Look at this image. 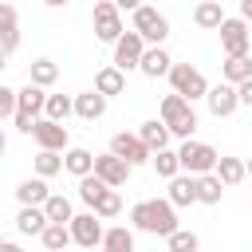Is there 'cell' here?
Here are the masks:
<instances>
[{
	"label": "cell",
	"mask_w": 252,
	"mask_h": 252,
	"mask_svg": "<svg viewBox=\"0 0 252 252\" xmlns=\"http://www.w3.org/2000/svg\"><path fill=\"white\" fill-rule=\"evenodd\" d=\"M47 197H51V189H47L43 177H28V181L16 185V201H20V205H35V209H43Z\"/></svg>",
	"instance_id": "cell-18"
},
{
	"label": "cell",
	"mask_w": 252,
	"mask_h": 252,
	"mask_svg": "<svg viewBox=\"0 0 252 252\" xmlns=\"http://www.w3.org/2000/svg\"><path fill=\"white\" fill-rule=\"evenodd\" d=\"M12 114H16V91L0 83V122H4V118H12Z\"/></svg>",
	"instance_id": "cell-37"
},
{
	"label": "cell",
	"mask_w": 252,
	"mask_h": 252,
	"mask_svg": "<svg viewBox=\"0 0 252 252\" xmlns=\"http://www.w3.org/2000/svg\"><path fill=\"white\" fill-rule=\"evenodd\" d=\"M43 102H47V91L43 87H35V83H28L24 91H16V130H24V134H32V126H35V118L43 114Z\"/></svg>",
	"instance_id": "cell-5"
},
{
	"label": "cell",
	"mask_w": 252,
	"mask_h": 252,
	"mask_svg": "<svg viewBox=\"0 0 252 252\" xmlns=\"http://www.w3.org/2000/svg\"><path fill=\"white\" fill-rule=\"evenodd\" d=\"M55 79H59V67H55L51 59H35V63L28 67V83H35V87H43V91H47Z\"/></svg>",
	"instance_id": "cell-28"
},
{
	"label": "cell",
	"mask_w": 252,
	"mask_h": 252,
	"mask_svg": "<svg viewBox=\"0 0 252 252\" xmlns=\"http://www.w3.org/2000/svg\"><path fill=\"white\" fill-rule=\"evenodd\" d=\"M67 228H71V240H75L79 248H94V244H102V224H98L94 213H75V217L67 220Z\"/></svg>",
	"instance_id": "cell-12"
},
{
	"label": "cell",
	"mask_w": 252,
	"mask_h": 252,
	"mask_svg": "<svg viewBox=\"0 0 252 252\" xmlns=\"http://www.w3.org/2000/svg\"><path fill=\"white\" fill-rule=\"evenodd\" d=\"M217 150L209 142H197V138H185L181 150H177V165L189 173V177H201V173H213L217 169Z\"/></svg>",
	"instance_id": "cell-3"
},
{
	"label": "cell",
	"mask_w": 252,
	"mask_h": 252,
	"mask_svg": "<svg viewBox=\"0 0 252 252\" xmlns=\"http://www.w3.org/2000/svg\"><path fill=\"white\" fill-rule=\"evenodd\" d=\"M169 87H173V94H181L185 102H193V98H205L209 79L197 67H189V63H173L169 67Z\"/></svg>",
	"instance_id": "cell-6"
},
{
	"label": "cell",
	"mask_w": 252,
	"mask_h": 252,
	"mask_svg": "<svg viewBox=\"0 0 252 252\" xmlns=\"http://www.w3.org/2000/svg\"><path fill=\"white\" fill-rule=\"evenodd\" d=\"M240 20L252 24V0H240Z\"/></svg>",
	"instance_id": "cell-41"
},
{
	"label": "cell",
	"mask_w": 252,
	"mask_h": 252,
	"mask_svg": "<svg viewBox=\"0 0 252 252\" xmlns=\"http://www.w3.org/2000/svg\"><path fill=\"white\" fill-rule=\"evenodd\" d=\"M98 220H110V217H118L122 213V197H118V189H106L98 201H94V209H91Z\"/></svg>",
	"instance_id": "cell-32"
},
{
	"label": "cell",
	"mask_w": 252,
	"mask_h": 252,
	"mask_svg": "<svg viewBox=\"0 0 252 252\" xmlns=\"http://www.w3.org/2000/svg\"><path fill=\"white\" fill-rule=\"evenodd\" d=\"M4 150H8V138H4V130H0V158H4Z\"/></svg>",
	"instance_id": "cell-44"
},
{
	"label": "cell",
	"mask_w": 252,
	"mask_h": 252,
	"mask_svg": "<svg viewBox=\"0 0 252 252\" xmlns=\"http://www.w3.org/2000/svg\"><path fill=\"white\" fill-rule=\"evenodd\" d=\"M75 114H79L83 122H98V118L106 114V98H102L98 91H83V94H75Z\"/></svg>",
	"instance_id": "cell-17"
},
{
	"label": "cell",
	"mask_w": 252,
	"mask_h": 252,
	"mask_svg": "<svg viewBox=\"0 0 252 252\" xmlns=\"http://www.w3.org/2000/svg\"><path fill=\"white\" fill-rule=\"evenodd\" d=\"M122 32L126 28H122V12L114 8V0H94V35L102 43H114Z\"/></svg>",
	"instance_id": "cell-8"
},
{
	"label": "cell",
	"mask_w": 252,
	"mask_h": 252,
	"mask_svg": "<svg viewBox=\"0 0 252 252\" xmlns=\"http://www.w3.org/2000/svg\"><path fill=\"white\" fill-rule=\"evenodd\" d=\"M4 67H8V55H4V51H0V71H4Z\"/></svg>",
	"instance_id": "cell-45"
},
{
	"label": "cell",
	"mask_w": 252,
	"mask_h": 252,
	"mask_svg": "<svg viewBox=\"0 0 252 252\" xmlns=\"http://www.w3.org/2000/svg\"><path fill=\"white\" fill-rule=\"evenodd\" d=\"M20 20H16V4H0V35L4 32H16Z\"/></svg>",
	"instance_id": "cell-38"
},
{
	"label": "cell",
	"mask_w": 252,
	"mask_h": 252,
	"mask_svg": "<svg viewBox=\"0 0 252 252\" xmlns=\"http://www.w3.org/2000/svg\"><path fill=\"white\" fill-rule=\"evenodd\" d=\"M169 67H173V59H169L165 47H146V51H142L138 71H142L146 79H161V75H169Z\"/></svg>",
	"instance_id": "cell-16"
},
{
	"label": "cell",
	"mask_w": 252,
	"mask_h": 252,
	"mask_svg": "<svg viewBox=\"0 0 252 252\" xmlns=\"http://www.w3.org/2000/svg\"><path fill=\"white\" fill-rule=\"evenodd\" d=\"M150 161H154V169H158V177H165V181L181 173V165H177V150H158V154H154Z\"/></svg>",
	"instance_id": "cell-35"
},
{
	"label": "cell",
	"mask_w": 252,
	"mask_h": 252,
	"mask_svg": "<svg viewBox=\"0 0 252 252\" xmlns=\"http://www.w3.org/2000/svg\"><path fill=\"white\" fill-rule=\"evenodd\" d=\"M130 32H138L146 47H161V43L169 39V20H165L158 8L142 4V8H134V28H130Z\"/></svg>",
	"instance_id": "cell-4"
},
{
	"label": "cell",
	"mask_w": 252,
	"mask_h": 252,
	"mask_svg": "<svg viewBox=\"0 0 252 252\" xmlns=\"http://www.w3.org/2000/svg\"><path fill=\"white\" fill-rule=\"evenodd\" d=\"M165 201H169L173 209L197 205V177H189V173H177V177H169V193H165Z\"/></svg>",
	"instance_id": "cell-15"
},
{
	"label": "cell",
	"mask_w": 252,
	"mask_h": 252,
	"mask_svg": "<svg viewBox=\"0 0 252 252\" xmlns=\"http://www.w3.org/2000/svg\"><path fill=\"white\" fill-rule=\"evenodd\" d=\"M43 217H47V224H67L75 213H71V201H67L63 193H51V197L43 201Z\"/></svg>",
	"instance_id": "cell-27"
},
{
	"label": "cell",
	"mask_w": 252,
	"mask_h": 252,
	"mask_svg": "<svg viewBox=\"0 0 252 252\" xmlns=\"http://www.w3.org/2000/svg\"><path fill=\"white\" fill-rule=\"evenodd\" d=\"M39 240H43L47 252H67V244H71V228H67V224H47V228L39 232Z\"/></svg>",
	"instance_id": "cell-31"
},
{
	"label": "cell",
	"mask_w": 252,
	"mask_h": 252,
	"mask_svg": "<svg viewBox=\"0 0 252 252\" xmlns=\"http://www.w3.org/2000/svg\"><path fill=\"white\" fill-rule=\"evenodd\" d=\"M16 228H20L24 236H39V232L47 228L43 209H35V205H20V213H16Z\"/></svg>",
	"instance_id": "cell-21"
},
{
	"label": "cell",
	"mask_w": 252,
	"mask_h": 252,
	"mask_svg": "<svg viewBox=\"0 0 252 252\" xmlns=\"http://www.w3.org/2000/svg\"><path fill=\"white\" fill-rule=\"evenodd\" d=\"M0 252H24V248H20V244H12V240H4V244H0Z\"/></svg>",
	"instance_id": "cell-42"
},
{
	"label": "cell",
	"mask_w": 252,
	"mask_h": 252,
	"mask_svg": "<svg viewBox=\"0 0 252 252\" xmlns=\"http://www.w3.org/2000/svg\"><path fill=\"white\" fill-rule=\"evenodd\" d=\"M158 114H161V126H165L169 134L193 138V130H197V110H193V102H185L181 94H165Z\"/></svg>",
	"instance_id": "cell-2"
},
{
	"label": "cell",
	"mask_w": 252,
	"mask_h": 252,
	"mask_svg": "<svg viewBox=\"0 0 252 252\" xmlns=\"http://www.w3.org/2000/svg\"><path fill=\"white\" fill-rule=\"evenodd\" d=\"M55 173H63V158L59 154H51V150H39L35 154V177H55Z\"/></svg>",
	"instance_id": "cell-34"
},
{
	"label": "cell",
	"mask_w": 252,
	"mask_h": 252,
	"mask_svg": "<svg viewBox=\"0 0 252 252\" xmlns=\"http://www.w3.org/2000/svg\"><path fill=\"white\" fill-rule=\"evenodd\" d=\"M244 173H248V177H252V158H248V161H244Z\"/></svg>",
	"instance_id": "cell-46"
},
{
	"label": "cell",
	"mask_w": 252,
	"mask_h": 252,
	"mask_svg": "<svg viewBox=\"0 0 252 252\" xmlns=\"http://www.w3.org/2000/svg\"><path fill=\"white\" fill-rule=\"evenodd\" d=\"M63 169H67V173H75V177H87V173L94 169V154H91V150H83V146H75V150H67V154H63Z\"/></svg>",
	"instance_id": "cell-25"
},
{
	"label": "cell",
	"mask_w": 252,
	"mask_h": 252,
	"mask_svg": "<svg viewBox=\"0 0 252 252\" xmlns=\"http://www.w3.org/2000/svg\"><path fill=\"white\" fill-rule=\"evenodd\" d=\"M165 248H169V252H197L201 240H197V232H189V228H173V232L165 236Z\"/></svg>",
	"instance_id": "cell-33"
},
{
	"label": "cell",
	"mask_w": 252,
	"mask_h": 252,
	"mask_svg": "<svg viewBox=\"0 0 252 252\" xmlns=\"http://www.w3.org/2000/svg\"><path fill=\"white\" fill-rule=\"evenodd\" d=\"M138 138L150 146V154H158V150H169V130L161 126V118H150V122H142V130H138Z\"/></svg>",
	"instance_id": "cell-20"
},
{
	"label": "cell",
	"mask_w": 252,
	"mask_h": 252,
	"mask_svg": "<svg viewBox=\"0 0 252 252\" xmlns=\"http://www.w3.org/2000/svg\"><path fill=\"white\" fill-rule=\"evenodd\" d=\"M213 173H217V181H220L224 189H228V185H240V181L248 177L240 158H217V169H213Z\"/></svg>",
	"instance_id": "cell-26"
},
{
	"label": "cell",
	"mask_w": 252,
	"mask_h": 252,
	"mask_svg": "<svg viewBox=\"0 0 252 252\" xmlns=\"http://www.w3.org/2000/svg\"><path fill=\"white\" fill-rule=\"evenodd\" d=\"M236 98H240V106H248V110H252V79H244V83L236 87Z\"/></svg>",
	"instance_id": "cell-39"
},
{
	"label": "cell",
	"mask_w": 252,
	"mask_h": 252,
	"mask_svg": "<svg viewBox=\"0 0 252 252\" xmlns=\"http://www.w3.org/2000/svg\"><path fill=\"white\" fill-rule=\"evenodd\" d=\"M193 24L205 28V32H217V28L224 24V8H220V0H201V4L193 8Z\"/></svg>",
	"instance_id": "cell-19"
},
{
	"label": "cell",
	"mask_w": 252,
	"mask_h": 252,
	"mask_svg": "<svg viewBox=\"0 0 252 252\" xmlns=\"http://www.w3.org/2000/svg\"><path fill=\"white\" fill-rule=\"evenodd\" d=\"M220 75H224V83L240 87L244 79H252V59H248V55H228V59L220 63Z\"/></svg>",
	"instance_id": "cell-22"
},
{
	"label": "cell",
	"mask_w": 252,
	"mask_h": 252,
	"mask_svg": "<svg viewBox=\"0 0 252 252\" xmlns=\"http://www.w3.org/2000/svg\"><path fill=\"white\" fill-rule=\"evenodd\" d=\"M67 114H75V98H67V94H47V102H43V118H51V122H67Z\"/></svg>",
	"instance_id": "cell-29"
},
{
	"label": "cell",
	"mask_w": 252,
	"mask_h": 252,
	"mask_svg": "<svg viewBox=\"0 0 252 252\" xmlns=\"http://www.w3.org/2000/svg\"><path fill=\"white\" fill-rule=\"evenodd\" d=\"M110 154H114V158H122L130 169H134V165H146V161L154 158V154H150V146H146L138 134H126V130L110 138Z\"/></svg>",
	"instance_id": "cell-10"
},
{
	"label": "cell",
	"mask_w": 252,
	"mask_h": 252,
	"mask_svg": "<svg viewBox=\"0 0 252 252\" xmlns=\"http://www.w3.org/2000/svg\"><path fill=\"white\" fill-rule=\"evenodd\" d=\"M94 91H98L102 98H110V94H122V91H126V75H122L118 67H102V71L94 75Z\"/></svg>",
	"instance_id": "cell-23"
},
{
	"label": "cell",
	"mask_w": 252,
	"mask_h": 252,
	"mask_svg": "<svg viewBox=\"0 0 252 252\" xmlns=\"http://www.w3.org/2000/svg\"><path fill=\"white\" fill-rule=\"evenodd\" d=\"M0 4H16V0H0Z\"/></svg>",
	"instance_id": "cell-47"
},
{
	"label": "cell",
	"mask_w": 252,
	"mask_h": 252,
	"mask_svg": "<svg viewBox=\"0 0 252 252\" xmlns=\"http://www.w3.org/2000/svg\"><path fill=\"white\" fill-rule=\"evenodd\" d=\"M102 248L106 252H134V228H126V224L102 228Z\"/></svg>",
	"instance_id": "cell-24"
},
{
	"label": "cell",
	"mask_w": 252,
	"mask_h": 252,
	"mask_svg": "<svg viewBox=\"0 0 252 252\" xmlns=\"http://www.w3.org/2000/svg\"><path fill=\"white\" fill-rule=\"evenodd\" d=\"M102 185H110V189H118V185H126V177L134 173L122 158H114V154H94V169H91Z\"/></svg>",
	"instance_id": "cell-11"
},
{
	"label": "cell",
	"mask_w": 252,
	"mask_h": 252,
	"mask_svg": "<svg viewBox=\"0 0 252 252\" xmlns=\"http://www.w3.org/2000/svg\"><path fill=\"white\" fill-rule=\"evenodd\" d=\"M197 252H201V248H197Z\"/></svg>",
	"instance_id": "cell-49"
},
{
	"label": "cell",
	"mask_w": 252,
	"mask_h": 252,
	"mask_svg": "<svg viewBox=\"0 0 252 252\" xmlns=\"http://www.w3.org/2000/svg\"><path fill=\"white\" fill-rule=\"evenodd\" d=\"M114 8L118 12H134V8H142V0H114Z\"/></svg>",
	"instance_id": "cell-40"
},
{
	"label": "cell",
	"mask_w": 252,
	"mask_h": 252,
	"mask_svg": "<svg viewBox=\"0 0 252 252\" xmlns=\"http://www.w3.org/2000/svg\"><path fill=\"white\" fill-rule=\"evenodd\" d=\"M205 102H209V114H213V118H228V114L240 106L232 83H217V87H209V91H205Z\"/></svg>",
	"instance_id": "cell-14"
},
{
	"label": "cell",
	"mask_w": 252,
	"mask_h": 252,
	"mask_svg": "<svg viewBox=\"0 0 252 252\" xmlns=\"http://www.w3.org/2000/svg\"><path fill=\"white\" fill-rule=\"evenodd\" d=\"M130 224H134L138 232H150V236H169V232L177 228V209H173L169 201L150 197V201H138V205L130 209Z\"/></svg>",
	"instance_id": "cell-1"
},
{
	"label": "cell",
	"mask_w": 252,
	"mask_h": 252,
	"mask_svg": "<svg viewBox=\"0 0 252 252\" xmlns=\"http://www.w3.org/2000/svg\"><path fill=\"white\" fill-rule=\"evenodd\" d=\"M32 138L39 142V150H51V154H59V150H67V126L63 122H51V118H35V126H32Z\"/></svg>",
	"instance_id": "cell-13"
},
{
	"label": "cell",
	"mask_w": 252,
	"mask_h": 252,
	"mask_svg": "<svg viewBox=\"0 0 252 252\" xmlns=\"http://www.w3.org/2000/svg\"><path fill=\"white\" fill-rule=\"evenodd\" d=\"M220 193H224V185L217 181V173H201L197 177V201L201 205H220Z\"/></svg>",
	"instance_id": "cell-30"
},
{
	"label": "cell",
	"mask_w": 252,
	"mask_h": 252,
	"mask_svg": "<svg viewBox=\"0 0 252 252\" xmlns=\"http://www.w3.org/2000/svg\"><path fill=\"white\" fill-rule=\"evenodd\" d=\"M142 51H146L142 35H138V32H122V35L114 39V59H110V67H118V71L126 75V71H134V67L142 63Z\"/></svg>",
	"instance_id": "cell-9"
},
{
	"label": "cell",
	"mask_w": 252,
	"mask_h": 252,
	"mask_svg": "<svg viewBox=\"0 0 252 252\" xmlns=\"http://www.w3.org/2000/svg\"><path fill=\"white\" fill-rule=\"evenodd\" d=\"M0 244H4V236H0Z\"/></svg>",
	"instance_id": "cell-48"
},
{
	"label": "cell",
	"mask_w": 252,
	"mask_h": 252,
	"mask_svg": "<svg viewBox=\"0 0 252 252\" xmlns=\"http://www.w3.org/2000/svg\"><path fill=\"white\" fill-rule=\"evenodd\" d=\"M43 4H47V8H63L67 0H43Z\"/></svg>",
	"instance_id": "cell-43"
},
{
	"label": "cell",
	"mask_w": 252,
	"mask_h": 252,
	"mask_svg": "<svg viewBox=\"0 0 252 252\" xmlns=\"http://www.w3.org/2000/svg\"><path fill=\"white\" fill-rule=\"evenodd\" d=\"M106 189H110V185H102V181H98L94 173L79 177V201H83V205H91V209H94V201H98V197H102Z\"/></svg>",
	"instance_id": "cell-36"
},
{
	"label": "cell",
	"mask_w": 252,
	"mask_h": 252,
	"mask_svg": "<svg viewBox=\"0 0 252 252\" xmlns=\"http://www.w3.org/2000/svg\"><path fill=\"white\" fill-rule=\"evenodd\" d=\"M217 32H220V51H224V59H228V55H248L252 32H248V24H244L240 16H224V24H220Z\"/></svg>",
	"instance_id": "cell-7"
}]
</instances>
